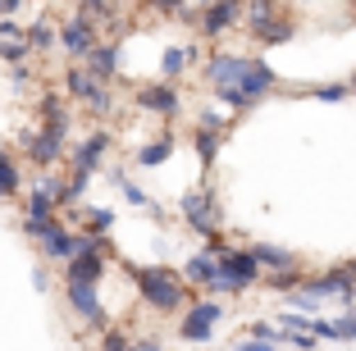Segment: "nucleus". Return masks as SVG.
Returning <instances> with one entry per match:
<instances>
[{
  "instance_id": "obj_24",
  "label": "nucleus",
  "mask_w": 356,
  "mask_h": 351,
  "mask_svg": "<svg viewBox=\"0 0 356 351\" xmlns=\"http://www.w3.org/2000/svg\"><path fill=\"white\" fill-rule=\"evenodd\" d=\"M242 351H274L270 342H242Z\"/></svg>"
},
{
  "instance_id": "obj_1",
  "label": "nucleus",
  "mask_w": 356,
  "mask_h": 351,
  "mask_svg": "<svg viewBox=\"0 0 356 351\" xmlns=\"http://www.w3.org/2000/svg\"><path fill=\"white\" fill-rule=\"evenodd\" d=\"M210 256L220 260V292H238V288H252L261 265H256L252 251H229V247H210Z\"/></svg>"
},
{
  "instance_id": "obj_18",
  "label": "nucleus",
  "mask_w": 356,
  "mask_h": 351,
  "mask_svg": "<svg viewBox=\"0 0 356 351\" xmlns=\"http://www.w3.org/2000/svg\"><path fill=\"white\" fill-rule=\"evenodd\" d=\"M215 146H220V142H215V128H206V133L197 137V151H201V160H215Z\"/></svg>"
},
{
  "instance_id": "obj_23",
  "label": "nucleus",
  "mask_w": 356,
  "mask_h": 351,
  "mask_svg": "<svg viewBox=\"0 0 356 351\" xmlns=\"http://www.w3.org/2000/svg\"><path fill=\"white\" fill-rule=\"evenodd\" d=\"M51 42V28H32V46H46Z\"/></svg>"
},
{
  "instance_id": "obj_12",
  "label": "nucleus",
  "mask_w": 356,
  "mask_h": 351,
  "mask_svg": "<svg viewBox=\"0 0 356 351\" xmlns=\"http://www.w3.org/2000/svg\"><path fill=\"white\" fill-rule=\"evenodd\" d=\"M101 151H105V137H92V142H87L83 151H78V178H83L87 169H92L96 160H101Z\"/></svg>"
},
{
  "instance_id": "obj_3",
  "label": "nucleus",
  "mask_w": 356,
  "mask_h": 351,
  "mask_svg": "<svg viewBox=\"0 0 356 351\" xmlns=\"http://www.w3.org/2000/svg\"><path fill=\"white\" fill-rule=\"evenodd\" d=\"M137 283H142V297H147L151 306H160V310H174L178 301H183L178 279L165 274V269H137Z\"/></svg>"
},
{
  "instance_id": "obj_8",
  "label": "nucleus",
  "mask_w": 356,
  "mask_h": 351,
  "mask_svg": "<svg viewBox=\"0 0 356 351\" xmlns=\"http://www.w3.org/2000/svg\"><path fill=\"white\" fill-rule=\"evenodd\" d=\"M69 301H74V306L83 310L87 320L101 324V306H96V288H92V283H74V288H69Z\"/></svg>"
},
{
  "instance_id": "obj_9",
  "label": "nucleus",
  "mask_w": 356,
  "mask_h": 351,
  "mask_svg": "<svg viewBox=\"0 0 356 351\" xmlns=\"http://www.w3.org/2000/svg\"><path fill=\"white\" fill-rule=\"evenodd\" d=\"M238 5H210V10H206V37H215V32H224V28H229V23L233 19H238Z\"/></svg>"
},
{
  "instance_id": "obj_5",
  "label": "nucleus",
  "mask_w": 356,
  "mask_h": 351,
  "mask_svg": "<svg viewBox=\"0 0 356 351\" xmlns=\"http://www.w3.org/2000/svg\"><path fill=\"white\" fill-rule=\"evenodd\" d=\"M96 274H101V256H96V242H83V256L74 260L69 279H74V283H96Z\"/></svg>"
},
{
  "instance_id": "obj_21",
  "label": "nucleus",
  "mask_w": 356,
  "mask_h": 351,
  "mask_svg": "<svg viewBox=\"0 0 356 351\" xmlns=\"http://www.w3.org/2000/svg\"><path fill=\"white\" fill-rule=\"evenodd\" d=\"M183 64H188V51H169L165 55V73L174 78V73H183Z\"/></svg>"
},
{
  "instance_id": "obj_4",
  "label": "nucleus",
  "mask_w": 356,
  "mask_h": 351,
  "mask_svg": "<svg viewBox=\"0 0 356 351\" xmlns=\"http://www.w3.org/2000/svg\"><path fill=\"white\" fill-rule=\"evenodd\" d=\"M215 320H220V306H215V301L192 306V315L183 320V338H188V342H206L210 329H215Z\"/></svg>"
},
{
  "instance_id": "obj_10",
  "label": "nucleus",
  "mask_w": 356,
  "mask_h": 351,
  "mask_svg": "<svg viewBox=\"0 0 356 351\" xmlns=\"http://www.w3.org/2000/svg\"><path fill=\"white\" fill-rule=\"evenodd\" d=\"M188 279H197V283H215V288H220V260L215 256H197L188 265Z\"/></svg>"
},
{
  "instance_id": "obj_15",
  "label": "nucleus",
  "mask_w": 356,
  "mask_h": 351,
  "mask_svg": "<svg viewBox=\"0 0 356 351\" xmlns=\"http://www.w3.org/2000/svg\"><path fill=\"white\" fill-rule=\"evenodd\" d=\"M334 338L338 342H356V310H347L343 320H334Z\"/></svg>"
},
{
  "instance_id": "obj_20",
  "label": "nucleus",
  "mask_w": 356,
  "mask_h": 351,
  "mask_svg": "<svg viewBox=\"0 0 356 351\" xmlns=\"http://www.w3.org/2000/svg\"><path fill=\"white\" fill-rule=\"evenodd\" d=\"M92 64H96L92 73H101V78H105V73H115V51H96V55H92Z\"/></svg>"
},
{
  "instance_id": "obj_16",
  "label": "nucleus",
  "mask_w": 356,
  "mask_h": 351,
  "mask_svg": "<svg viewBox=\"0 0 356 351\" xmlns=\"http://www.w3.org/2000/svg\"><path fill=\"white\" fill-rule=\"evenodd\" d=\"M14 183H19V174H14V165H10V155L0 151V192H14Z\"/></svg>"
},
{
  "instance_id": "obj_6",
  "label": "nucleus",
  "mask_w": 356,
  "mask_h": 351,
  "mask_svg": "<svg viewBox=\"0 0 356 351\" xmlns=\"http://www.w3.org/2000/svg\"><path fill=\"white\" fill-rule=\"evenodd\" d=\"M252 256H256V265L274 269V274H288V269H297V260L288 256V251H279V247H252Z\"/></svg>"
},
{
  "instance_id": "obj_19",
  "label": "nucleus",
  "mask_w": 356,
  "mask_h": 351,
  "mask_svg": "<svg viewBox=\"0 0 356 351\" xmlns=\"http://www.w3.org/2000/svg\"><path fill=\"white\" fill-rule=\"evenodd\" d=\"M311 96H320V101H343V96H347V87H343V83H325V87H315Z\"/></svg>"
},
{
  "instance_id": "obj_17",
  "label": "nucleus",
  "mask_w": 356,
  "mask_h": 351,
  "mask_svg": "<svg viewBox=\"0 0 356 351\" xmlns=\"http://www.w3.org/2000/svg\"><path fill=\"white\" fill-rule=\"evenodd\" d=\"M165 155H169V137H160L156 146H147V151H142V165H160Z\"/></svg>"
},
{
  "instance_id": "obj_14",
  "label": "nucleus",
  "mask_w": 356,
  "mask_h": 351,
  "mask_svg": "<svg viewBox=\"0 0 356 351\" xmlns=\"http://www.w3.org/2000/svg\"><path fill=\"white\" fill-rule=\"evenodd\" d=\"M147 105H151V110H160V114H169V110H174V92H169V87H156V92H147Z\"/></svg>"
},
{
  "instance_id": "obj_11",
  "label": "nucleus",
  "mask_w": 356,
  "mask_h": 351,
  "mask_svg": "<svg viewBox=\"0 0 356 351\" xmlns=\"http://www.w3.org/2000/svg\"><path fill=\"white\" fill-rule=\"evenodd\" d=\"M69 87H74L78 96H87V101H92L96 110H105V92L92 83V78H87V73H69Z\"/></svg>"
},
{
  "instance_id": "obj_2",
  "label": "nucleus",
  "mask_w": 356,
  "mask_h": 351,
  "mask_svg": "<svg viewBox=\"0 0 356 351\" xmlns=\"http://www.w3.org/2000/svg\"><path fill=\"white\" fill-rule=\"evenodd\" d=\"M302 297H311V301L343 297L347 306H352V301H356V269L352 265H338V269H329V274H320V279H306L302 283Z\"/></svg>"
},
{
  "instance_id": "obj_22",
  "label": "nucleus",
  "mask_w": 356,
  "mask_h": 351,
  "mask_svg": "<svg viewBox=\"0 0 356 351\" xmlns=\"http://www.w3.org/2000/svg\"><path fill=\"white\" fill-rule=\"evenodd\" d=\"M92 228L101 233V228H110V210H92Z\"/></svg>"
},
{
  "instance_id": "obj_13",
  "label": "nucleus",
  "mask_w": 356,
  "mask_h": 351,
  "mask_svg": "<svg viewBox=\"0 0 356 351\" xmlns=\"http://www.w3.org/2000/svg\"><path fill=\"white\" fill-rule=\"evenodd\" d=\"M64 42H69V51H92V28H87V23H74V28L64 32Z\"/></svg>"
},
{
  "instance_id": "obj_25",
  "label": "nucleus",
  "mask_w": 356,
  "mask_h": 351,
  "mask_svg": "<svg viewBox=\"0 0 356 351\" xmlns=\"http://www.w3.org/2000/svg\"><path fill=\"white\" fill-rule=\"evenodd\" d=\"M352 87H356V78H352Z\"/></svg>"
},
{
  "instance_id": "obj_7",
  "label": "nucleus",
  "mask_w": 356,
  "mask_h": 351,
  "mask_svg": "<svg viewBox=\"0 0 356 351\" xmlns=\"http://www.w3.org/2000/svg\"><path fill=\"white\" fill-rule=\"evenodd\" d=\"M188 219H192L197 233H206V238L215 233V215H210V201L201 197V192H197V197H188Z\"/></svg>"
},
{
  "instance_id": "obj_26",
  "label": "nucleus",
  "mask_w": 356,
  "mask_h": 351,
  "mask_svg": "<svg viewBox=\"0 0 356 351\" xmlns=\"http://www.w3.org/2000/svg\"><path fill=\"white\" fill-rule=\"evenodd\" d=\"M352 269H356V265H352Z\"/></svg>"
}]
</instances>
